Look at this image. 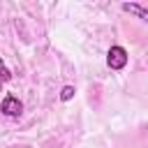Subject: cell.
I'll use <instances>...</instances> for the list:
<instances>
[{
  "instance_id": "cell-1",
  "label": "cell",
  "mask_w": 148,
  "mask_h": 148,
  "mask_svg": "<svg viewBox=\"0 0 148 148\" xmlns=\"http://www.w3.org/2000/svg\"><path fill=\"white\" fill-rule=\"evenodd\" d=\"M127 60H130L127 49L120 46V44H113V46L106 51V65H109V69H113V72L125 69V67H127Z\"/></svg>"
},
{
  "instance_id": "cell-2",
  "label": "cell",
  "mask_w": 148,
  "mask_h": 148,
  "mask_svg": "<svg viewBox=\"0 0 148 148\" xmlns=\"http://www.w3.org/2000/svg\"><path fill=\"white\" fill-rule=\"evenodd\" d=\"M0 113L7 116V118H18V116L23 113V102H21L16 95L7 92V95L2 97V102H0Z\"/></svg>"
},
{
  "instance_id": "cell-3",
  "label": "cell",
  "mask_w": 148,
  "mask_h": 148,
  "mask_svg": "<svg viewBox=\"0 0 148 148\" xmlns=\"http://www.w3.org/2000/svg\"><path fill=\"white\" fill-rule=\"evenodd\" d=\"M120 9L127 12V14H132V16H136V18H141L143 23H148V9L143 5H139V2H123Z\"/></svg>"
},
{
  "instance_id": "cell-4",
  "label": "cell",
  "mask_w": 148,
  "mask_h": 148,
  "mask_svg": "<svg viewBox=\"0 0 148 148\" xmlns=\"http://www.w3.org/2000/svg\"><path fill=\"white\" fill-rule=\"evenodd\" d=\"M7 81H12V72H9V67L5 65V60L0 58V92H2V86H5Z\"/></svg>"
},
{
  "instance_id": "cell-5",
  "label": "cell",
  "mask_w": 148,
  "mask_h": 148,
  "mask_svg": "<svg viewBox=\"0 0 148 148\" xmlns=\"http://www.w3.org/2000/svg\"><path fill=\"white\" fill-rule=\"evenodd\" d=\"M74 92H76L74 86H62V90H60V99H62V102H69V99L74 97Z\"/></svg>"
}]
</instances>
